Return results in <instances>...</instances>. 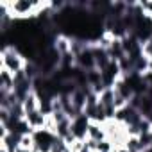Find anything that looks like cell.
Returning <instances> with one entry per match:
<instances>
[{"label": "cell", "instance_id": "6da1fadb", "mask_svg": "<svg viewBox=\"0 0 152 152\" xmlns=\"http://www.w3.org/2000/svg\"><path fill=\"white\" fill-rule=\"evenodd\" d=\"M0 61H2V68L11 72L13 75L20 73L27 66V59L15 48V47H2V54H0Z\"/></svg>", "mask_w": 152, "mask_h": 152}, {"label": "cell", "instance_id": "7a4b0ae2", "mask_svg": "<svg viewBox=\"0 0 152 152\" xmlns=\"http://www.w3.org/2000/svg\"><path fill=\"white\" fill-rule=\"evenodd\" d=\"M56 140V134L47 131V129H41V131H36L34 132V148L39 150V152H50V147Z\"/></svg>", "mask_w": 152, "mask_h": 152}, {"label": "cell", "instance_id": "3957f363", "mask_svg": "<svg viewBox=\"0 0 152 152\" xmlns=\"http://www.w3.org/2000/svg\"><path fill=\"white\" fill-rule=\"evenodd\" d=\"M47 118H48V115H45L41 109H38V111H32V113L25 115L23 120H25L27 127H29L32 132H36V131L45 129V125H47Z\"/></svg>", "mask_w": 152, "mask_h": 152}, {"label": "cell", "instance_id": "277c9868", "mask_svg": "<svg viewBox=\"0 0 152 152\" xmlns=\"http://www.w3.org/2000/svg\"><path fill=\"white\" fill-rule=\"evenodd\" d=\"M86 140H90V141H97V143L107 140V134H106L104 124H100V122H93V120H91V122H90V127H88Z\"/></svg>", "mask_w": 152, "mask_h": 152}, {"label": "cell", "instance_id": "5b68a950", "mask_svg": "<svg viewBox=\"0 0 152 152\" xmlns=\"http://www.w3.org/2000/svg\"><path fill=\"white\" fill-rule=\"evenodd\" d=\"M0 91H6V93L15 91V75L4 68H0Z\"/></svg>", "mask_w": 152, "mask_h": 152}, {"label": "cell", "instance_id": "8992f818", "mask_svg": "<svg viewBox=\"0 0 152 152\" xmlns=\"http://www.w3.org/2000/svg\"><path fill=\"white\" fill-rule=\"evenodd\" d=\"M22 107H23V113H25V115H29V113H32V111H38V109H39V99H38V95H36L34 91H31V93L22 100Z\"/></svg>", "mask_w": 152, "mask_h": 152}, {"label": "cell", "instance_id": "52a82bcc", "mask_svg": "<svg viewBox=\"0 0 152 152\" xmlns=\"http://www.w3.org/2000/svg\"><path fill=\"white\" fill-rule=\"evenodd\" d=\"M66 150H68V143L63 138L56 136V140H54V143L50 147V152H66Z\"/></svg>", "mask_w": 152, "mask_h": 152}, {"label": "cell", "instance_id": "ba28073f", "mask_svg": "<svg viewBox=\"0 0 152 152\" xmlns=\"http://www.w3.org/2000/svg\"><path fill=\"white\" fill-rule=\"evenodd\" d=\"M0 152H9L7 148H4V147H0Z\"/></svg>", "mask_w": 152, "mask_h": 152}]
</instances>
